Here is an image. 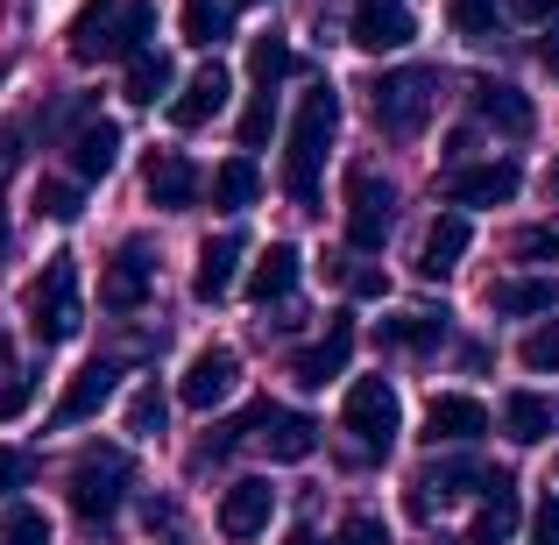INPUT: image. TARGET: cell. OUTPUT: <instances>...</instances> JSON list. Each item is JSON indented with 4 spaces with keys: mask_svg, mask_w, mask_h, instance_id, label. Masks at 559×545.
Masks as SVG:
<instances>
[{
    "mask_svg": "<svg viewBox=\"0 0 559 545\" xmlns=\"http://www.w3.org/2000/svg\"><path fill=\"white\" fill-rule=\"evenodd\" d=\"M518 362L532 368V376H559V319H552V327H532V333H524Z\"/></svg>",
    "mask_w": 559,
    "mask_h": 545,
    "instance_id": "35",
    "label": "cell"
},
{
    "mask_svg": "<svg viewBox=\"0 0 559 545\" xmlns=\"http://www.w3.org/2000/svg\"><path fill=\"white\" fill-rule=\"evenodd\" d=\"M28 327H36L43 347L79 341L85 305H79V262H71V256H50V270L36 276V291H28Z\"/></svg>",
    "mask_w": 559,
    "mask_h": 545,
    "instance_id": "2",
    "label": "cell"
},
{
    "mask_svg": "<svg viewBox=\"0 0 559 545\" xmlns=\"http://www.w3.org/2000/svg\"><path fill=\"white\" fill-rule=\"evenodd\" d=\"M467 241H475V227H467V213H439L432 227H425V248H418V276H453L467 256Z\"/></svg>",
    "mask_w": 559,
    "mask_h": 545,
    "instance_id": "19",
    "label": "cell"
},
{
    "mask_svg": "<svg viewBox=\"0 0 559 545\" xmlns=\"http://www.w3.org/2000/svg\"><path fill=\"white\" fill-rule=\"evenodd\" d=\"M36 213H43V220H79V185L43 178V185H36Z\"/></svg>",
    "mask_w": 559,
    "mask_h": 545,
    "instance_id": "38",
    "label": "cell"
},
{
    "mask_svg": "<svg viewBox=\"0 0 559 545\" xmlns=\"http://www.w3.org/2000/svg\"><path fill=\"white\" fill-rule=\"evenodd\" d=\"M341 545H390V524L361 510V518H347V524H341Z\"/></svg>",
    "mask_w": 559,
    "mask_h": 545,
    "instance_id": "41",
    "label": "cell"
},
{
    "mask_svg": "<svg viewBox=\"0 0 559 545\" xmlns=\"http://www.w3.org/2000/svg\"><path fill=\"white\" fill-rule=\"evenodd\" d=\"M284 545H319V538H312V532H305V524H298V532H290Z\"/></svg>",
    "mask_w": 559,
    "mask_h": 545,
    "instance_id": "47",
    "label": "cell"
},
{
    "mask_svg": "<svg viewBox=\"0 0 559 545\" xmlns=\"http://www.w3.org/2000/svg\"><path fill=\"white\" fill-rule=\"evenodd\" d=\"M227 93H234L227 64H199V71L178 85V99H170V121H178V128H205L219 107H227Z\"/></svg>",
    "mask_w": 559,
    "mask_h": 545,
    "instance_id": "15",
    "label": "cell"
},
{
    "mask_svg": "<svg viewBox=\"0 0 559 545\" xmlns=\"http://www.w3.org/2000/svg\"><path fill=\"white\" fill-rule=\"evenodd\" d=\"M532 538H538V545H559V496H546V503H538V518H532Z\"/></svg>",
    "mask_w": 559,
    "mask_h": 545,
    "instance_id": "44",
    "label": "cell"
},
{
    "mask_svg": "<svg viewBox=\"0 0 559 545\" xmlns=\"http://www.w3.org/2000/svg\"><path fill=\"white\" fill-rule=\"evenodd\" d=\"M234 382H241V355L234 347H199L185 368V382H178V396L191 411H213L219 396H234Z\"/></svg>",
    "mask_w": 559,
    "mask_h": 545,
    "instance_id": "12",
    "label": "cell"
},
{
    "mask_svg": "<svg viewBox=\"0 0 559 545\" xmlns=\"http://www.w3.org/2000/svg\"><path fill=\"white\" fill-rule=\"evenodd\" d=\"M0 545H50V518H43L36 503H8V518H0Z\"/></svg>",
    "mask_w": 559,
    "mask_h": 545,
    "instance_id": "33",
    "label": "cell"
},
{
    "mask_svg": "<svg viewBox=\"0 0 559 545\" xmlns=\"http://www.w3.org/2000/svg\"><path fill=\"white\" fill-rule=\"evenodd\" d=\"M559 305V276H510V284L489 291V312L524 319V312H552Z\"/></svg>",
    "mask_w": 559,
    "mask_h": 545,
    "instance_id": "25",
    "label": "cell"
},
{
    "mask_svg": "<svg viewBox=\"0 0 559 545\" xmlns=\"http://www.w3.org/2000/svg\"><path fill=\"white\" fill-rule=\"evenodd\" d=\"M114 8H121V0H85L79 8V22H71V57H79V64H99V57H107Z\"/></svg>",
    "mask_w": 559,
    "mask_h": 545,
    "instance_id": "30",
    "label": "cell"
},
{
    "mask_svg": "<svg viewBox=\"0 0 559 545\" xmlns=\"http://www.w3.org/2000/svg\"><path fill=\"white\" fill-rule=\"evenodd\" d=\"M489 433V411L475 404V396H432L425 404V439L432 447H467V439Z\"/></svg>",
    "mask_w": 559,
    "mask_h": 545,
    "instance_id": "17",
    "label": "cell"
},
{
    "mask_svg": "<svg viewBox=\"0 0 559 545\" xmlns=\"http://www.w3.org/2000/svg\"><path fill=\"white\" fill-rule=\"evenodd\" d=\"M341 425L369 461H382V453L396 447V433H404V404H396V390L382 376H361L355 390H347V404H341Z\"/></svg>",
    "mask_w": 559,
    "mask_h": 545,
    "instance_id": "4",
    "label": "cell"
},
{
    "mask_svg": "<svg viewBox=\"0 0 559 545\" xmlns=\"http://www.w3.org/2000/svg\"><path fill=\"white\" fill-rule=\"evenodd\" d=\"M114 164H121V128L114 121H85L79 135H71V170H79V178H107Z\"/></svg>",
    "mask_w": 559,
    "mask_h": 545,
    "instance_id": "24",
    "label": "cell"
},
{
    "mask_svg": "<svg viewBox=\"0 0 559 545\" xmlns=\"http://www.w3.org/2000/svg\"><path fill=\"white\" fill-rule=\"evenodd\" d=\"M128 433H135V439L164 433V390H156V382H142V390H135V404H128Z\"/></svg>",
    "mask_w": 559,
    "mask_h": 545,
    "instance_id": "37",
    "label": "cell"
},
{
    "mask_svg": "<svg viewBox=\"0 0 559 545\" xmlns=\"http://www.w3.org/2000/svg\"><path fill=\"white\" fill-rule=\"evenodd\" d=\"M255 191H262V170L248 164V156H227V164L213 170V205H219V213H248Z\"/></svg>",
    "mask_w": 559,
    "mask_h": 545,
    "instance_id": "29",
    "label": "cell"
},
{
    "mask_svg": "<svg viewBox=\"0 0 559 545\" xmlns=\"http://www.w3.org/2000/svg\"><path fill=\"white\" fill-rule=\"evenodd\" d=\"M22 482H28V453H8V447H0V496H14Z\"/></svg>",
    "mask_w": 559,
    "mask_h": 545,
    "instance_id": "43",
    "label": "cell"
},
{
    "mask_svg": "<svg viewBox=\"0 0 559 545\" xmlns=\"http://www.w3.org/2000/svg\"><path fill=\"white\" fill-rule=\"evenodd\" d=\"M333 128H341V93L326 79L298 99V121H290V150H284V191L298 213H319V164L333 150Z\"/></svg>",
    "mask_w": 559,
    "mask_h": 545,
    "instance_id": "1",
    "label": "cell"
},
{
    "mask_svg": "<svg viewBox=\"0 0 559 545\" xmlns=\"http://www.w3.org/2000/svg\"><path fill=\"white\" fill-rule=\"evenodd\" d=\"M28 404H36V368H8L0 376V425H14Z\"/></svg>",
    "mask_w": 559,
    "mask_h": 545,
    "instance_id": "36",
    "label": "cell"
},
{
    "mask_svg": "<svg viewBox=\"0 0 559 545\" xmlns=\"http://www.w3.org/2000/svg\"><path fill=\"white\" fill-rule=\"evenodd\" d=\"M270 128H276V99L255 93V107L241 114V150H262V142H270Z\"/></svg>",
    "mask_w": 559,
    "mask_h": 545,
    "instance_id": "39",
    "label": "cell"
},
{
    "mask_svg": "<svg viewBox=\"0 0 559 545\" xmlns=\"http://www.w3.org/2000/svg\"><path fill=\"white\" fill-rule=\"evenodd\" d=\"M0 376H8V341H0Z\"/></svg>",
    "mask_w": 559,
    "mask_h": 545,
    "instance_id": "49",
    "label": "cell"
},
{
    "mask_svg": "<svg viewBox=\"0 0 559 545\" xmlns=\"http://www.w3.org/2000/svg\"><path fill=\"white\" fill-rule=\"evenodd\" d=\"M150 36H156V0H121V8H114V28H107V57L150 50Z\"/></svg>",
    "mask_w": 559,
    "mask_h": 545,
    "instance_id": "27",
    "label": "cell"
},
{
    "mask_svg": "<svg viewBox=\"0 0 559 545\" xmlns=\"http://www.w3.org/2000/svg\"><path fill=\"white\" fill-rule=\"evenodd\" d=\"M496 14H503V0H447V22L461 28L467 43H481V36H496Z\"/></svg>",
    "mask_w": 559,
    "mask_h": 545,
    "instance_id": "34",
    "label": "cell"
},
{
    "mask_svg": "<svg viewBox=\"0 0 559 545\" xmlns=\"http://www.w3.org/2000/svg\"><path fill=\"white\" fill-rule=\"evenodd\" d=\"M518 185H524L518 164H453L439 191H447V205H510Z\"/></svg>",
    "mask_w": 559,
    "mask_h": 545,
    "instance_id": "8",
    "label": "cell"
},
{
    "mask_svg": "<svg viewBox=\"0 0 559 545\" xmlns=\"http://www.w3.org/2000/svg\"><path fill=\"white\" fill-rule=\"evenodd\" d=\"M234 262H241V234H213V241L199 248V270H191V298L219 305L234 291Z\"/></svg>",
    "mask_w": 559,
    "mask_h": 545,
    "instance_id": "21",
    "label": "cell"
},
{
    "mask_svg": "<svg viewBox=\"0 0 559 545\" xmlns=\"http://www.w3.org/2000/svg\"><path fill=\"white\" fill-rule=\"evenodd\" d=\"M164 545H170V538H164Z\"/></svg>",
    "mask_w": 559,
    "mask_h": 545,
    "instance_id": "52",
    "label": "cell"
},
{
    "mask_svg": "<svg viewBox=\"0 0 559 545\" xmlns=\"http://www.w3.org/2000/svg\"><path fill=\"white\" fill-rule=\"evenodd\" d=\"M510 532H518V482L481 475V503L467 518V545H510Z\"/></svg>",
    "mask_w": 559,
    "mask_h": 545,
    "instance_id": "14",
    "label": "cell"
},
{
    "mask_svg": "<svg viewBox=\"0 0 559 545\" xmlns=\"http://www.w3.org/2000/svg\"><path fill=\"white\" fill-rule=\"evenodd\" d=\"M552 425H559V404H552V396H538V390H510L503 396V433L518 439V447L552 439Z\"/></svg>",
    "mask_w": 559,
    "mask_h": 545,
    "instance_id": "22",
    "label": "cell"
},
{
    "mask_svg": "<svg viewBox=\"0 0 559 545\" xmlns=\"http://www.w3.org/2000/svg\"><path fill=\"white\" fill-rule=\"evenodd\" d=\"M347 36H355V50H404L411 36H418V22H411L404 0H355V22H347Z\"/></svg>",
    "mask_w": 559,
    "mask_h": 545,
    "instance_id": "7",
    "label": "cell"
},
{
    "mask_svg": "<svg viewBox=\"0 0 559 545\" xmlns=\"http://www.w3.org/2000/svg\"><path fill=\"white\" fill-rule=\"evenodd\" d=\"M255 433H262V447H270V461H312L319 453V425L305 418V411H276L270 404Z\"/></svg>",
    "mask_w": 559,
    "mask_h": 545,
    "instance_id": "20",
    "label": "cell"
},
{
    "mask_svg": "<svg viewBox=\"0 0 559 545\" xmlns=\"http://www.w3.org/2000/svg\"><path fill=\"white\" fill-rule=\"evenodd\" d=\"M347 291H355V298H382L390 276H382V270H347Z\"/></svg>",
    "mask_w": 559,
    "mask_h": 545,
    "instance_id": "45",
    "label": "cell"
},
{
    "mask_svg": "<svg viewBox=\"0 0 559 545\" xmlns=\"http://www.w3.org/2000/svg\"><path fill=\"white\" fill-rule=\"evenodd\" d=\"M170 85H178V64H170L164 50H135L128 57V99H135V107H156Z\"/></svg>",
    "mask_w": 559,
    "mask_h": 545,
    "instance_id": "28",
    "label": "cell"
},
{
    "mask_svg": "<svg viewBox=\"0 0 559 545\" xmlns=\"http://www.w3.org/2000/svg\"><path fill=\"white\" fill-rule=\"evenodd\" d=\"M390 205H396L390 178H376L369 164L347 170V241H355L361 256H376V248L390 241Z\"/></svg>",
    "mask_w": 559,
    "mask_h": 545,
    "instance_id": "6",
    "label": "cell"
},
{
    "mask_svg": "<svg viewBox=\"0 0 559 545\" xmlns=\"http://www.w3.org/2000/svg\"><path fill=\"white\" fill-rule=\"evenodd\" d=\"M552 475H559V461H552Z\"/></svg>",
    "mask_w": 559,
    "mask_h": 545,
    "instance_id": "51",
    "label": "cell"
},
{
    "mask_svg": "<svg viewBox=\"0 0 559 545\" xmlns=\"http://www.w3.org/2000/svg\"><path fill=\"white\" fill-rule=\"evenodd\" d=\"M227 22H234L227 0H185V43L191 50H213V43L227 36Z\"/></svg>",
    "mask_w": 559,
    "mask_h": 545,
    "instance_id": "31",
    "label": "cell"
},
{
    "mask_svg": "<svg viewBox=\"0 0 559 545\" xmlns=\"http://www.w3.org/2000/svg\"><path fill=\"white\" fill-rule=\"evenodd\" d=\"M376 341L382 347H404V355H425V347L447 341V312H396V319H382V327H376Z\"/></svg>",
    "mask_w": 559,
    "mask_h": 545,
    "instance_id": "26",
    "label": "cell"
},
{
    "mask_svg": "<svg viewBox=\"0 0 559 545\" xmlns=\"http://www.w3.org/2000/svg\"><path fill=\"white\" fill-rule=\"evenodd\" d=\"M347 355H355V327H347V319H333L326 341H312L298 362H290V376H298L305 390H326V382L347 376Z\"/></svg>",
    "mask_w": 559,
    "mask_h": 545,
    "instance_id": "16",
    "label": "cell"
},
{
    "mask_svg": "<svg viewBox=\"0 0 559 545\" xmlns=\"http://www.w3.org/2000/svg\"><path fill=\"white\" fill-rule=\"evenodd\" d=\"M121 496H128V453L121 447H85L71 461V510L85 524H107L121 510Z\"/></svg>",
    "mask_w": 559,
    "mask_h": 545,
    "instance_id": "5",
    "label": "cell"
},
{
    "mask_svg": "<svg viewBox=\"0 0 559 545\" xmlns=\"http://www.w3.org/2000/svg\"><path fill=\"white\" fill-rule=\"evenodd\" d=\"M432 107H439V71H382L376 79V93H369V114H376V128L382 135H418L425 121H432Z\"/></svg>",
    "mask_w": 559,
    "mask_h": 545,
    "instance_id": "3",
    "label": "cell"
},
{
    "mask_svg": "<svg viewBox=\"0 0 559 545\" xmlns=\"http://www.w3.org/2000/svg\"><path fill=\"white\" fill-rule=\"evenodd\" d=\"M270 518H276V489H270V482H262V475L234 482V489L219 496V532H227L234 545L262 538V532H270Z\"/></svg>",
    "mask_w": 559,
    "mask_h": 545,
    "instance_id": "11",
    "label": "cell"
},
{
    "mask_svg": "<svg viewBox=\"0 0 559 545\" xmlns=\"http://www.w3.org/2000/svg\"><path fill=\"white\" fill-rule=\"evenodd\" d=\"M518 256H524V262H546V256L559 262V227H524V234H518Z\"/></svg>",
    "mask_w": 559,
    "mask_h": 545,
    "instance_id": "40",
    "label": "cell"
},
{
    "mask_svg": "<svg viewBox=\"0 0 559 545\" xmlns=\"http://www.w3.org/2000/svg\"><path fill=\"white\" fill-rule=\"evenodd\" d=\"M546 185H552V191H559V156H552V170H546Z\"/></svg>",
    "mask_w": 559,
    "mask_h": 545,
    "instance_id": "48",
    "label": "cell"
},
{
    "mask_svg": "<svg viewBox=\"0 0 559 545\" xmlns=\"http://www.w3.org/2000/svg\"><path fill=\"white\" fill-rule=\"evenodd\" d=\"M227 8H248V0H227Z\"/></svg>",
    "mask_w": 559,
    "mask_h": 545,
    "instance_id": "50",
    "label": "cell"
},
{
    "mask_svg": "<svg viewBox=\"0 0 559 545\" xmlns=\"http://www.w3.org/2000/svg\"><path fill=\"white\" fill-rule=\"evenodd\" d=\"M475 114L496 128V135H510V142H524V135H532V121H538L532 99H524L518 85H503V79H481L475 85Z\"/></svg>",
    "mask_w": 559,
    "mask_h": 545,
    "instance_id": "18",
    "label": "cell"
},
{
    "mask_svg": "<svg viewBox=\"0 0 559 545\" xmlns=\"http://www.w3.org/2000/svg\"><path fill=\"white\" fill-rule=\"evenodd\" d=\"M114 390H121V362H85L79 376L64 382V396H57L50 418L57 425H85V418H99V411L114 404Z\"/></svg>",
    "mask_w": 559,
    "mask_h": 545,
    "instance_id": "10",
    "label": "cell"
},
{
    "mask_svg": "<svg viewBox=\"0 0 559 545\" xmlns=\"http://www.w3.org/2000/svg\"><path fill=\"white\" fill-rule=\"evenodd\" d=\"M150 284H156V262L142 256V241H128L121 256L99 270V305H107V312H142V305H150Z\"/></svg>",
    "mask_w": 559,
    "mask_h": 545,
    "instance_id": "9",
    "label": "cell"
},
{
    "mask_svg": "<svg viewBox=\"0 0 559 545\" xmlns=\"http://www.w3.org/2000/svg\"><path fill=\"white\" fill-rule=\"evenodd\" d=\"M199 164L178 150H164V156H150V170H142V191H150V205H164V213H191L199 205Z\"/></svg>",
    "mask_w": 559,
    "mask_h": 545,
    "instance_id": "13",
    "label": "cell"
},
{
    "mask_svg": "<svg viewBox=\"0 0 559 545\" xmlns=\"http://www.w3.org/2000/svg\"><path fill=\"white\" fill-rule=\"evenodd\" d=\"M538 64L559 71V0L546 8V28H538Z\"/></svg>",
    "mask_w": 559,
    "mask_h": 545,
    "instance_id": "42",
    "label": "cell"
},
{
    "mask_svg": "<svg viewBox=\"0 0 559 545\" xmlns=\"http://www.w3.org/2000/svg\"><path fill=\"white\" fill-rule=\"evenodd\" d=\"M248 71H255L262 93H276V85L298 71V57H290V43H284V36H255V50H248Z\"/></svg>",
    "mask_w": 559,
    "mask_h": 545,
    "instance_id": "32",
    "label": "cell"
},
{
    "mask_svg": "<svg viewBox=\"0 0 559 545\" xmlns=\"http://www.w3.org/2000/svg\"><path fill=\"white\" fill-rule=\"evenodd\" d=\"M290 291H298V248L270 241V248H262V262L248 270V298H255V305H284Z\"/></svg>",
    "mask_w": 559,
    "mask_h": 545,
    "instance_id": "23",
    "label": "cell"
},
{
    "mask_svg": "<svg viewBox=\"0 0 559 545\" xmlns=\"http://www.w3.org/2000/svg\"><path fill=\"white\" fill-rule=\"evenodd\" d=\"M546 8L552 0H510V14H524V22H546Z\"/></svg>",
    "mask_w": 559,
    "mask_h": 545,
    "instance_id": "46",
    "label": "cell"
}]
</instances>
